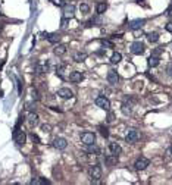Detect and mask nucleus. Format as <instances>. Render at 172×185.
<instances>
[{
  "instance_id": "f257e3e1",
  "label": "nucleus",
  "mask_w": 172,
  "mask_h": 185,
  "mask_svg": "<svg viewBox=\"0 0 172 185\" xmlns=\"http://www.w3.org/2000/svg\"><path fill=\"white\" fill-rule=\"evenodd\" d=\"M88 175H90V178H91V181L96 184V182H99V179L102 178V168L99 166V165H91L90 166V169H88Z\"/></svg>"
},
{
  "instance_id": "72a5a7b5",
  "label": "nucleus",
  "mask_w": 172,
  "mask_h": 185,
  "mask_svg": "<svg viewBox=\"0 0 172 185\" xmlns=\"http://www.w3.org/2000/svg\"><path fill=\"white\" fill-rule=\"evenodd\" d=\"M165 28H166V31H169V32H172V22H168V24H166V27H165Z\"/></svg>"
},
{
  "instance_id": "9b49d317",
  "label": "nucleus",
  "mask_w": 172,
  "mask_h": 185,
  "mask_svg": "<svg viewBox=\"0 0 172 185\" xmlns=\"http://www.w3.org/2000/svg\"><path fill=\"white\" fill-rule=\"evenodd\" d=\"M144 24H146V19H134V21H131V22H130V28L136 31V30L143 28Z\"/></svg>"
},
{
  "instance_id": "393cba45",
  "label": "nucleus",
  "mask_w": 172,
  "mask_h": 185,
  "mask_svg": "<svg viewBox=\"0 0 172 185\" xmlns=\"http://www.w3.org/2000/svg\"><path fill=\"white\" fill-rule=\"evenodd\" d=\"M149 66H152V68H154V66H157L159 65V57L157 56H152V57H149Z\"/></svg>"
},
{
  "instance_id": "a878e982",
  "label": "nucleus",
  "mask_w": 172,
  "mask_h": 185,
  "mask_svg": "<svg viewBox=\"0 0 172 185\" xmlns=\"http://www.w3.org/2000/svg\"><path fill=\"white\" fill-rule=\"evenodd\" d=\"M122 112H124L125 115H130V113L132 112V107H131V104H130V103H128V104H127V103L122 104Z\"/></svg>"
},
{
  "instance_id": "7c9ffc66",
  "label": "nucleus",
  "mask_w": 172,
  "mask_h": 185,
  "mask_svg": "<svg viewBox=\"0 0 172 185\" xmlns=\"http://www.w3.org/2000/svg\"><path fill=\"white\" fill-rule=\"evenodd\" d=\"M166 72H168V75L172 78V62H171V63L166 66Z\"/></svg>"
},
{
  "instance_id": "b1692460",
  "label": "nucleus",
  "mask_w": 172,
  "mask_h": 185,
  "mask_svg": "<svg viewBox=\"0 0 172 185\" xmlns=\"http://www.w3.org/2000/svg\"><path fill=\"white\" fill-rule=\"evenodd\" d=\"M44 72H47V65L46 63L44 65L38 63V65L35 66V73H38V75H40V73H44Z\"/></svg>"
},
{
  "instance_id": "4468645a",
  "label": "nucleus",
  "mask_w": 172,
  "mask_h": 185,
  "mask_svg": "<svg viewBox=\"0 0 172 185\" xmlns=\"http://www.w3.org/2000/svg\"><path fill=\"white\" fill-rule=\"evenodd\" d=\"M57 96L66 100V98H72V97H74V93H72L69 88H60V90L57 91Z\"/></svg>"
},
{
  "instance_id": "f3484780",
  "label": "nucleus",
  "mask_w": 172,
  "mask_h": 185,
  "mask_svg": "<svg viewBox=\"0 0 172 185\" xmlns=\"http://www.w3.org/2000/svg\"><path fill=\"white\" fill-rule=\"evenodd\" d=\"M53 52H55L56 56H62V54L66 53V46H65V44H59V46H56V47L53 48Z\"/></svg>"
},
{
  "instance_id": "f704fd0d",
  "label": "nucleus",
  "mask_w": 172,
  "mask_h": 185,
  "mask_svg": "<svg viewBox=\"0 0 172 185\" xmlns=\"http://www.w3.org/2000/svg\"><path fill=\"white\" fill-rule=\"evenodd\" d=\"M31 94H32V98L38 100V94H37V91H35V90H34V91H31Z\"/></svg>"
},
{
  "instance_id": "6e6552de",
  "label": "nucleus",
  "mask_w": 172,
  "mask_h": 185,
  "mask_svg": "<svg viewBox=\"0 0 172 185\" xmlns=\"http://www.w3.org/2000/svg\"><path fill=\"white\" fill-rule=\"evenodd\" d=\"M82 79H84L82 72H80V71H74V72H71L69 81H72V82H81Z\"/></svg>"
},
{
  "instance_id": "a211bd4d",
  "label": "nucleus",
  "mask_w": 172,
  "mask_h": 185,
  "mask_svg": "<svg viewBox=\"0 0 172 185\" xmlns=\"http://www.w3.org/2000/svg\"><path fill=\"white\" fill-rule=\"evenodd\" d=\"M106 10H107V3H106V2H99V3H97V6H96V12H97L99 15L105 13Z\"/></svg>"
},
{
  "instance_id": "2f4dec72",
  "label": "nucleus",
  "mask_w": 172,
  "mask_h": 185,
  "mask_svg": "<svg viewBox=\"0 0 172 185\" xmlns=\"http://www.w3.org/2000/svg\"><path fill=\"white\" fill-rule=\"evenodd\" d=\"M102 44H103L105 47H109V48H113V44L110 43V41H102Z\"/></svg>"
},
{
  "instance_id": "ea45409f",
  "label": "nucleus",
  "mask_w": 172,
  "mask_h": 185,
  "mask_svg": "<svg viewBox=\"0 0 172 185\" xmlns=\"http://www.w3.org/2000/svg\"><path fill=\"white\" fill-rule=\"evenodd\" d=\"M2 28H3V25H2V24H0V31H2Z\"/></svg>"
},
{
  "instance_id": "4c0bfd02",
  "label": "nucleus",
  "mask_w": 172,
  "mask_h": 185,
  "mask_svg": "<svg viewBox=\"0 0 172 185\" xmlns=\"http://www.w3.org/2000/svg\"><path fill=\"white\" fill-rule=\"evenodd\" d=\"M43 131H50V126H49V125H43Z\"/></svg>"
},
{
  "instance_id": "412c9836",
  "label": "nucleus",
  "mask_w": 172,
  "mask_h": 185,
  "mask_svg": "<svg viewBox=\"0 0 172 185\" xmlns=\"http://www.w3.org/2000/svg\"><path fill=\"white\" fill-rule=\"evenodd\" d=\"M87 153H90V154H99L100 153V149H99V147H96L94 144H90V145H87Z\"/></svg>"
},
{
  "instance_id": "aec40b11",
  "label": "nucleus",
  "mask_w": 172,
  "mask_h": 185,
  "mask_svg": "<svg viewBox=\"0 0 172 185\" xmlns=\"http://www.w3.org/2000/svg\"><path fill=\"white\" fill-rule=\"evenodd\" d=\"M47 40L50 41V43H53V44H56V43H59V40H60V35H59L57 32L49 34V35H47Z\"/></svg>"
},
{
  "instance_id": "f8f14e48",
  "label": "nucleus",
  "mask_w": 172,
  "mask_h": 185,
  "mask_svg": "<svg viewBox=\"0 0 172 185\" xmlns=\"http://www.w3.org/2000/svg\"><path fill=\"white\" fill-rule=\"evenodd\" d=\"M74 12H75V6H74L72 3L63 6V16L65 18H72L74 16Z\"/></svg>"
},
{
  "instance_id": "cd10ccee",
  "label": "nucleus",
  "mask_w": 172,
  "mask_h": 185,
  "mask_svg": "<svg viewBox=\"0 0 172 185\" xmlns=\"http://www.w3.org/2000/svg\"><path fill=\"white\" fill-rule=\"evenodd\" d=\"M80 10L82 12V13H88V10H90V6H88L87 3H82V5H80Z\"/></svg>"
},
{
  "instance_id": "20e7f679",
  "label": "nucleus",
  "mask_w": 172,
  "mask_h": 185,
  "mask_svg": "<svg viewBox=\"0 0 172 185\" xmlns=\"http://www.w3.org/2000/svg\"><path fill=\"white\" fill-rule=\"evenodd\" d=\"M130 50L132 54H143L144 53V44L140 43V41H134L130 47Z\"/></svg>"
},
{
  "instance_id": "dca6fc26",
  "label": "nucleus",
  "mask_w": 172,
  "mask_h": 185,
  "mask_svg": "<svg viewBox=\"0 0 172 185\" xmlns=\"http://www.w3.org/2000/svg\"><path fill=\"white\" fill-rule=\"evenodd\" d=\"M72 59L75 62H78V63H81V62H84L85 59H87V53L85 52H75L74 56H72Z\"/></svg>"
},
{
  "instance_id": "f03ea898",
  "label": "nucleus",
  "mask_w": 172,
  "mask_h": 185,
  "mask_svg": "<svg viewBox=\"0 0 172 185\" xmlns=\"http://www.w3.org/2000/svg\"><path fill=\"white\" fill-rule=\"evenodd\" d=\"M96 104H97V107H100V109H103V110H109V107H110V102L107 100L105 96L96 97Z\"/></svg>"
},
{
  "instance_id": "39448f33",
  "label": "nucleus",
  "mask_w": 172,
  "mask_h": 185,
  "mask_svg": "<svg viewBox=\"0 0 172 185\" xmlns=\"http://www.w3.org/2000/svg\"><path fill=\"white\" fill-rule=\"evenodd\" d=\"M138 138H140V134H138L137 129H130V131L127 132V135H125V141L130 143V144L136 143Z\"/></svg>"
},
{
  "instance_id": "5701e85b",
  "label": "nucleus",
  "mask_w": 172,
  "mask_h": 185,
  "mask_svg": "<svg viewBox=\"0 0 172 185\" xmlns=\"http://www.w3.org/2000/svg\"><path fill=\"white\" fill-rule=\"evenodd\" d=\"M121 60H122V54H121V53H118V52H116V53H113V54H112V57H110V62H112L113 65H115V63H119Z\"/></svg>"
},
{
  "instance_id": "7ed1b4c3",
  "label": "nucleus",
  "mask_w": 172,
  "mask_h": 185,
  "mask_svg": "<svg viewBox=\"0 0 172 185\" xmlns=\"http://www.w3.org/2000/svg\"><path fill=\"white\" fill-rule=\"evenodd\" d=\"M81 141H82L85 145L94 144V143H96V135H94L93 132H82V134H81Z\"/></svg>"
},
{
  "instance_id": "bb28decb",
  "label": "nucleus",
  "mask_w": 172,
  "mask_h": 185,
  "mask_svg": "<svg viewBox=\"0 0 172 185\" xmlns=\"http://www.w3.org/2000/svg\"><path fill=\"white\" fill-rule=\"evenodd\" d=\"M99 131H100V135H102V137H105V138H107V137H109V131H107V128H105V126H99Z\"/></svg>"
},
{
  "instance_id": "e433bc0d",
  "label": "nucleus",
  "mask_w": 172,
  "mask_h": 185,
  "mask_svg": "<svg viewBox=\"0 0 172 185\" xmlns=\"http://www.w3.org/2000/svg\"><path fill=\"white\" fill-rule=\"evenodd\" d=\"M166 153H168L169 156H172V144L169 145V149H168V151H166Z\"/></svg>"
},
{
  "instance_id": "473e14b6",
  "label": "nucleus",
  "mask_w": 172,
  "mask_h": 185,
  "mask_svg": "<svg viewBox=\"0 0 172 185\" xmlns=\"http://www.w3.org/2000/svg\"><path fill=\"white\" fill-rule=\"evenodd\" d=\"M52 2H53V5H56V6H62V5H63L62 0H52Z\"/></svg>"
},
{
  "instance_id": "423d86ee",
  "label": "nucleus",
  "mask_w": 172,
  "mask_h": 185,
  "mask_svg": "<svg viewBox=\"0 0 172 185\" xmlns=\"http://www.w3.org/2000/svg\"><path fill=\"white\" fill-rule=\"evenodd\" d=\"M149 165H150V160H149V159H146V157H140V159H137V162L134 163V168H136L137 170H144Z\"/></svg>"
},
{
  "instance_id": "1a4fd4ad",
  "label": "nucleus",
  "mask_w": 172,
  "mask_h": 185,
  "mask_svg": "<svg viewBox=\"0 0 172 185\" xmlns=\"http://www.w3.org/2000/svg\"><path fill=\"white\" fill-rule=\"evenodd\" d=\"M53 145H55V149H57V150H65L66 145H68V141L65 138H56L53 141Z\"/></svg>"
},
{
  "instance_id": "9d476101",
  "label": "nucleus",
  "mask_w": 172,
  "mask_h": 185,
  "mask_svg": "<svg viewBox=\"0 0 172 185\" xmlns=\"http://www.w3.org/2000/svg\"><path fill=\"white\" fill-rule=\"evenodd\" d=\"M27 120H28V125H30L31 128H34V126L38 125V115L31 112V113L27 116Z\"/></svg>"
},
{
  "instance_id": "58836bf2",
  "label": "nucleus",
  "mask_w": 172,
  "mask_h": 185,
  "mask_svg": "<svg viewBox=\"0 0 172 185\" xmlns=\"http://www.w3.org/2000/svg\"><path fill=\"white\" fill-rule=\"evenodd\" d=\"M168 15H169V16H172V6L168 9Z\"/></svg>"
},
{
  "instance_id": "4be33fe9",
  "label": "nucleus",
  "mask_w": 172,
  "mask_h": 185,
  "mask_svg": "<svg viewBox=\"0 0 172 185\" xmlns=\"http://www.w3.org/2000/svg\"><path fill=\"white\" fill-rule=\"evenodd\" d=\"M147 40H149L150 43L159 41V34L157 32H149V34H147Z\"/></svg>"
},
{
  "instance_id": "c85d7f7f",
  "label": "nucleus",
  "mask_w": 172,
  "mask_h": 185,
  "mask_svg": "<svg viewBox=\"0 0 172 185\" xmlns=\"http://www.w3.org/2000/svg\"><path fill=\"white\" fill-rule=\"evenodd\" d=\"M31 184H49V181L44 179V178H40V179H32Z\"/></svg>"
},
{
  "instance_id": "6ab92c4d",
  "label": "nucleus",
  "mask_w": 172,
  "mask_h": 185,
  "mask_svg": "<svg viewBox=\"0 0 172 185\" xmlns=\"http://www.w3.org/2000/svg\"><path fill=\"white\" fill-rule=\"evenodd\" d=\"M105 162H106V165H107V166H113V165H116V163H118V156H115V154L107 156V157L105 159Z\"/></svg>"
},
{
  "instance_id": "ddd939ff",
  "label": "nucleus",
  "mask_w": 172,
  "mask_h": 185,
  "mask_svg": "<svg viewBox=\"0 0 172 185\" xmlns=\"http://www.w3.org/2000/svg\"><path fill=\"white\" fill-rule=\"evenodd\" d=\"M13 140H15V143L18 145H24V144H25V140H27V135L24 134L22 131H19L16 135H13Z\"/></svg>"
},
{
  "instance_id": "2eb2a0df",
  "label": "nucleus",
  "mask_w": 172,
  "mask_h": 185,
  "mask_svg": "<svg viewBox=\"0 0 172 185\" xmlns=\"http://www.w3.org/2000/svg\"><path fill=\"white\" fill-rule=\"evenodd\" d=\"M109 150H110V153H112V154L118 156V154L122 153V147H121L118 143H110V144H109Z\"/></svg>"
},
{
  "instance_id": "a19ab883",
  "label": "nucleus",
  "mask_w": 172,
  "mask_h": 185,
  "mask_svg": "<svg viewBox=\"0 0 172 185\" xmlns=\"http://www.w3.org/2000/svg\"><path fill=\"white\" fill-rule=\"evenodd\" d=\"M0 16H2V10H0Z\"/></svg>"
},
{
  "instance_id": "c9c22d12",
  "label": "nucleus",
  "mask_w": 172,
  "mask_h": 185,
  "mask_svg": "<svg viewBox=\"0 0 172 185\" xmlns=\"http://www.w3.org/2000/svg\"><path fill=\"white\" fill-rule=\"evenodd\" d=\"M107 122H113V115H112V113H109V116H107Z\"/></svg>"
},
{
  "instance_id": "c756f323",
  "label": "nucleus",
  "mask_w": 172,
  "mask_h": 185,
  "mask_svg": "<svg viewBox=\"0 0 172 185\" xmlns=\"http://www.w3.org/2000/svg\"><path fill=\"white\" fill-rule=\"evenodd\" d=\"M30 138H31L32 141H35V143H40V138H38V135H37V134H34V132H32V134L30 135Z\"/></svg>"
},
{
  "instance_id": "0eeeda50",
  "label": "nucleus",
  "mask_w": 172,
  "mask_h": 185,
  "mask_svg": "<svg viewBox=\"0 0 172 185\" xmlns=\"http://www.w3.org/2000/svg\"><path fill=\"white\" fill-rule=\"evenodd\" d=\"M107 81H109V84L115 85V84L119 81V75H118V72H116V71H113V69H110V71L107 72Z\"/></svg>"
},
{
  "instance_id": "79ce46f5",
  "label": "nucleus",
  "mask_w": 172,
  "mask_h": 185,
  "mask_svg": "<svg viewBox=\"0 0 172 185\" xmlns=\"http://www.w3.org/2000/svg\"><path fill=\"white\" fill-rule=\"evenodd\" d=\"M137 2H140V0H137Z\"/></svg>"
}]
</instances>
